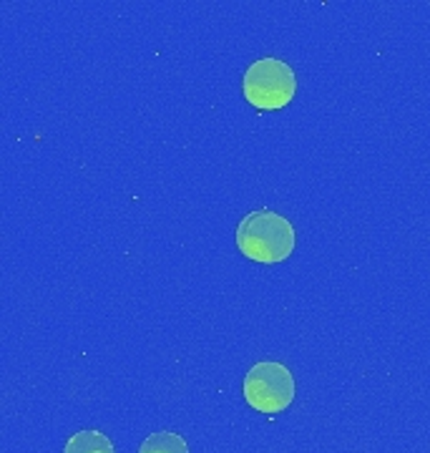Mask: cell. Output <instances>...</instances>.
Returning a JSON list of instances; mask_svg holds the SVG:
<instances>
[{
    "label": "cell",
    "instance_id": "277c9868",
    "mask_svg": "<svg viewBox=\"0 0 430 453\" xmlns=\"http://www.w3.org/2000/svg\"><path fill=\"white\" fill-rule=\"evenodd\" d=\"M64 453H116L111 438L101 431H79L65 441Z\"/></svg>",
    "mask_w": 430,
    "mask_h": 453
},
{
    "label": "cell",
    "instance_id": "3957f363",
    "mask_svg": "<svg viewBox=\"0 0 430 453\" xmlns=\"http://www.w3.org/2000/svg\"><path fill=\"white\" fill-rule=\"evenodd\" d=\"M297 395L295 378L287 365L274 360L255 363L244 375V398L259 413H282Z\"/></svg>",
    "mask_w": 430,
    "mask_h": 453
},
{
    "label": "cell",
    "instance_id": "7a4b0ae2",
    "mask_svg": "<svg viewBox=\"0 0 430 453\" xmlns=\"http://www.w3.org/2000/svg\"><path fill=\"white\" fill-rule=\"evenodd\" d=\"M242 91L259 111H280L297 94V76L280 58H259L244 71Z\"/></svg>",
    "mask_w": 430,
    "mask_h": 453
},
{
    "label": "cell",
    "instance_id": "6da1fadb",
    "mask_svg": "<svg viewBox=\"0 0 430 453\" xmlns=\"http://www.w3.org/2000/svg\"><path fill=\"white\" fill-rule=\"evenodd\" d=\"M295 226L282 214L272 210L250 211L237 226L239 252L262 265L285 262L295 252Z\"/></svg>",
    "mask_w": 430,
    "mask_h": 453
},
{
    "label": "cell",
    "instance_id": "5b68a950",
    "mask_svg": "<svg viewBox=\"0 0 430 453\" xmlns=\"http://www.w3.org/2000/svg\"><path fill=\"white\" fill-rule=\"evenodd\" d=\"M139 453H189L187 441L172 431H157L142 443Z\"/></svg>",
    "mask_w": 430,
    "mask_h": 453
}]
</instances>
